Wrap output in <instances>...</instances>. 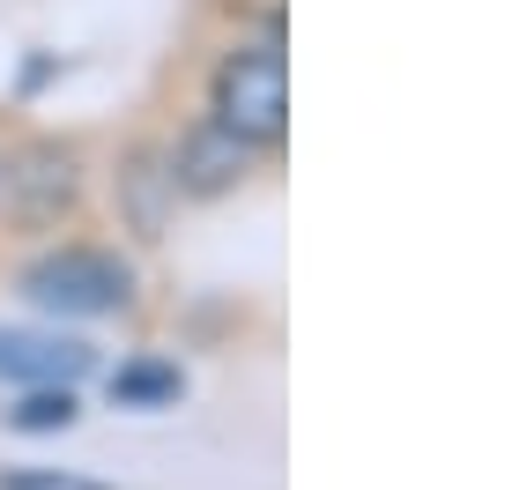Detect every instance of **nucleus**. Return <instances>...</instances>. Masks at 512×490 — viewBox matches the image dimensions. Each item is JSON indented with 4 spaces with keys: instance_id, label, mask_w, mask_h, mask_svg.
<instances>
[{
    "instance_id": "obj_1",
    "label": "nucleus",
    "mask_w": 512,
    "mask_h": 490,
    "mask_svg": "<svg viewBox=\"0 0 512 490\" xmlns=\"http://www.w3.org/2000/svg\"><path fill=\"white\" fill-rule=\"evenodd\" d=\"M208 119L231 127L245 149H275L290 134V67L282 45H231L208 75Z\"/></svg>"
},
{
    "instance_id": "obj_2",
    "label": "nucleus",
    "mask_w": 512,
    "mask_h": 490,
    "mask_svg": "<svg viewBox=\"0 0 512 490\" xmlns=\"http://www.w3.org/2000/svg\"><path fill=\"white\" fill-rule=\"evenodd\" d=\"M23 297L60 320H112L134 305V268L112 245H52L23 268Z\"/></svg>"
},
{
    "instance_id": "obj_3",
    "label": "nucleus",
    "mask_w": 512,
    "mask_h": 490,
    "mask_svg": "<svg viewBox=\"0 0 512 490\" xmlns=\"http://www.w3.org/2000/svg\"><path fill=\"white\" fill-rule=\"evenodd\" d=\"M245 171H253V149H245L231 127L201 119V127L179 134L164 179H171V194H186V201H216V194H231V186H245Z\"/></svg>"
},
{
    "instance_id": "obj_4",
    "label": "nucleus",
    "mask_w": 512,
    "mask_h": 490,
    "mask_svg": "<svg viewBox=\"0 0 512 490\" xmlns=\"http://www.w3.org/2000/svg\"><path fill=\"white\" fill-rule=\"evenodd\" d=\"M90 342L38 335V327H0V379L8 387H75L90 372Z\"/></svg>"
},
{
    "instance_id": "obj_5",
    "label": "nucleus",
    "mask_w": 512,
    "mask_h": 490,
    "mask_svg": "<svg viewBox=\"0 0 512 490\" xmlns=\"http://www.w3.org/2000/svg\"><path fill=\"white\" fill-rule=\"evenodd\" d=\"M8 186H15L23 231H45V223H60L67 208H75V156L67 149H30L23 164L8 171Z\"/></svg>"
},
{
    "instance_id": "obj_6",
    "label": "nucleus",
    "mask_w": 512,
    "mask_h": 490,
    "mask_svg": "<svg viewBox=\"0 0 512 490\" xmlns=\"http://www.w3.org/2000/svg\"><path fill=\"white\" fill-rule=\"evenodd\" d=\"M75 416H82L75 387H30V394H23V401H15V409H8V424L38 439V431H67V424H75Z\"/></svg>"
},
{
    "instance_id": "obj_7",
    "label": "nucleus",
    "mask_w": 512,
    "mask_h": 490,
    "mask_svg": "<svg viewBox=\"0 0 512 490\" xmlns=\"http://www.w3.org/2000/svg\"><path fill=\"white\" fill-rule=\"evenodd\" d=\"M112 394L127 401V409H164V401L186 394V379L171 372V364H127V372H112Z\"/></svg>"
},
{
    "instance_id": "obj_8",
    "label": "nucleus",
    "mask_w": 512,
    "mask_h": 490,
    "mask_svg": "<svg viewBox=\"0 0 512 490\" xmlns=\"http://www.w3.org/2000/svg\"><path fill=\"white\" fill-rule=\"evenodd\" d=\"M0 490H112V483L75 476V468H0Z\"/></svg>"
}]
</instances>
